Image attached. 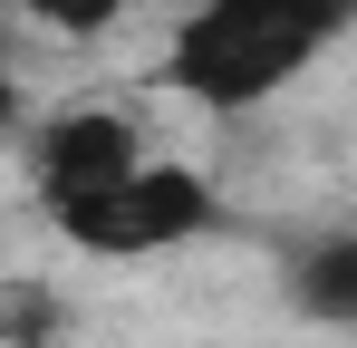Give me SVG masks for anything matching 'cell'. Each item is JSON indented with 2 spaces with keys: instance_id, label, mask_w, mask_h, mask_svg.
<instances>
[{
  "instance_id": "obj_1",
  "label": "cell",
  "mask_w": 357,
  "mask_h": 348,
  "mask_svg": "<svg viewBox=\"0 0 357 348\" xmlns=\"http://www.w3.org/2000/svg\"><path fill=\"white\" fill-rule=\"evenodd\" d=\"M357 29V0H193L165 39V87L213 116H241L309 78Z\"/></svg>"
},
{
  "instance_id": "obj_2",
  "label": "cell",
  "mask_w": 357,
  "mask_h": 348,
  "mask_svg": "<svg viewBox=\"0 0 357 348\" xmlns=\"http://www.w3.org/2000/svg\"><path fill=\"white\" fill-rule=\"evenodd\" d=\"M49 223H59V242L87 252V261H155V252H183V242L222 232V194H213V174L174 165V155H145L135 174L59 203Z\"/></svg>"
},
{
  "instance_id": "obj_3",
  "label": "cell",
  "mask_w": 357,
  "mask_h": 348,
  "mask_svg": "<svg viewBox=\"0 0 357 348\" xmlns=\"http://www.w3.org/2000/svg\"><path fill=\"white\" fill-rule=\"evenodd\" d=\"M155 155L145 145V126L126 107H59L29 126V184H39V203L59 213V203H77V194H97V184H116V174H135Z\"/></svg>"
},
{
  "instance_id": "obj_4",
  "label": "cell",
  "mask_w": 357,
  "mask_h": 348,
  "mask_svg": "<svg viewBox=\"0 0 357 348\" xmlns=\"http://www.w3.org/2000/svg\"><path fill=\"white\" fill-rule=\"evenodd\" d=\"M280 290H290L299 319L357 329V232H309L290 261H280Z\"/></svg>"
},
{
  "instance_id": "obj_5",
  "label": "cell",
  "mask_w": 357,
  "mask_h": 348,
  "mask_svg": "<svg viewBox=\"0 0 357 348\" xmlns=\"http://www.w3.org/2000/svg\"><path fill=\"white\" fill-rule=\"evenodd\" d=\"M59 339H68V300H59V281L10 271V281H0V348H59Z\"/></svg>"
},
{
  "instance_id": "obj_6",
  "label": "cell",
  "mask_w": 357,
  "mask_h": 348,
  "mask_svg": "<svg viewBox=\"0 0 357 348\" xmlns=\"http://www.w3.org/2000/svg\"><path fill=\"white\" fill-rule=\"evenodd\" d=\"M0 10L39 20V29H59V39H107L126 10H145V0H0Z\"/></svg>"
},
{
  "instance_id": "obj_7",
  "label": "cell",
  "mask_w": 357,
  "mask_h": 348,
  "mask_svg": "<svg viewBox=\"0 0 357 348\" xmlns=\"http://www.w3.org/2000/svg\"><path fill=\"white\" fill-rule=\"evenodd\" d=\"M20 116V78H10V58H0V126Z\"/></svg>"
}]
</instances>
